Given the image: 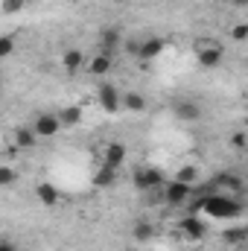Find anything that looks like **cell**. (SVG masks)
Here are the masks:
<instances>
[{
  "label": "cell",
  "instance_id": "cell-1",
  "mask_svg": "<svg viewBox=\"0 0 248 251\" xmlns=\"http://www.w3.org/2000/svg\"><path fill=\"white\" fill-rule=\"evenodd\" d=\"M196 210H198L201 216H207V219H237V216L243 213V201L207 190V196H198Z\"/></svg>",
  "mask_w": 248,
  "mask_h": 251
},
{
  "label": "cell",
  "instance_id": "cell-2",
  "mask_svg": "<svg viewBox=\"0 0 248 251\" xmlns=\"http://www.w3.org/2000/svg\"><path fill=\"white\" fill-rule=\"evenodd\" d=\"M193 56H196V62L204 64V67H216V64L222 62V56H225V47L213 35H198L193 41Z\"/></svg>",
  "mask_w": 248,
  "mask_h": 251
},
{
  "label": "cell",
  "instance_id": "cell-3",
  "mask_svg": "<svg viewBox=\"0 0 248 251\" xmlns=\"http://www.w3.org/2000/svg\"><path fill=\"white\" fill-rule=\"evenodd\" d=\"M210 193H219V196H231V199H243L246 196V181L237 176V173H219L213 181H210Z\"/></svg>",
  "mask_w": 248,
  "mask_h": 251
},
{
  "label": "cell",
  "instance_id": "cell-4",
  "mask_svg": "<svg viewBox=\"0 0 248 251\" xmlns=\"http://www.w3.org/2000/svg\"><path fill=\"white\" fill-rule=\"evenodd\" d=\"M97 102H99L108 114H114V111L123 108V94L117 91L114 82H99V85H97Z\"/></svg>",
  "mask_w": 248,
  "mask_h": 251
},
{
  "label": "cell",
  "instance_id": "cell-5",
  "mask_svg": "<svg viewBox=\"0 0 248 251\" xmlns=\"http://www.w3.org/2000/svg\"><path fill=\"white\" fill-rule=\"evenodd\" d=\"M193 193H196L193 184H184V181L170 178V181L164 184V201H167V204H173V207H178V204H187V201L193 199Z\"/></svg>",
  "mask_w": 248,
  "mask_h": 251
},
{
  "label": "cell",
  "instance_id": "cell-6",
  "mask_svg": "<svg viewBox=\"0 0 248 251\" xmlns=\"http://www.w3.org/2000/svg\"><path fill=\"white\" fill-rule=\"evenodd\" d=\"M131 181H134V187L137 190H158L164 187V173L158 170V167H140L134 176H131Z\"/></svg>",
  "mask_w": 248,
  "mask_h": 251
},
{
  "label": "cell",
  "instance_id": "cell-7",
  "mask_svg": "<svg viewBox=\"0 0 248 251\" xmlns=\"http://www.w3.org/2000/svg\"><path fill=\"white\" fill-rule=\"evenodd\" d=\"M29 126L35 128V134H38V137H56V134L64 128L62 120H59V114H50V111H41V114H38Z\"/></svg>",
  "mask_w": 248,
  "mask_h": 251
},
{
  "label": "cell",
  "instance_id": "cell-8",
  "mask_svg": "<svg viewBox=\"0 0 248 251\" xmlns=\"http://www.w3.org/2000/svg\"><path fill=\"white\" fill-rule=\"evenodd\" d=\"M99 164H108V167L120 170L125 164V146L123 143H105V146L99 149Z\"/></svg>",
  "mask_w": 248,
  "mask_h": 251
},
{
  "label": "cell",
  "instance_id": "cell-9",
  "mask_svg": "<svg viewBox=\"0 0 248 251\" xmlns=\"http://www.w3.org/2000/svg\"><path fill=\"white\" fill-rule=\"evenodd\" d=\"M181 234L187 237V243H198V240H204V234H207V225H204V219H201V216L190 213L184 222H181Z\"/></svg>",
  "mask_w": 248,
  "mask_h": 251
},
{
  "label": "cell",
  "instance_id": "cell-10",
  "mask_svg": "<svg viewBox=\"0 0 248 251\" xmlns=\"http://www.w3.org/2000/svg\"><path fill=\"white\" fill-rule=\"evenodd\" d=\"M164 47H167V41H164V38L149 35V38H143V41L137 44V56H140L143 62H152V59H158V56L164 53Z\"/></svg>",
  "mask_w": 248,
  "mask_h": 251
},
{
  "label": "cell",
  "instance_id": "cell-11",
  "mask_svg": "<svg viewBox=\"0 0 248 251\" xmlns=\"http://www.w3.org/2000/svg\"><path fill=\"white\" fill-rule=\"evenodd\" d=\"M12 140H15V149H32L35 140H38V134H35L32 126H18L12 131Z\"/></svg>",
  "mask_w": 248,
  "mask_h": 251
},
{
  "label": "cell",
  "instance_id": "cell-12",
  "mask_svg": "<svg viewBox=\"0 0 248 251\" xmlns=\"http://www.w3.org/2000/svg\"><path fill=\"white\" fill-rule=\"evenodd\" d=\"M175 117L181 120V123H196L198 117H201V108H198V102H193V100H184V102H175Z\"/></svg>",
  "mask_w": 248,
  "mask_h": 251
},
{
  "label": "cell",
  "instance_id": "cell-13",
  "mask_svg": "<svg viewBox=\"0 0 248 251\" xmlns=\"http://www.w3.org/2000/svg\"><path fill=\"white\" fill-rule=\"evenodd\" d=\"M117 181V170L108 167V164H99L97 173H94V187H111Z\"/></svg>",
  "mask_w": 248,
  "mask_h": 251
},
{
  "label": "cell",
  "instance_id": "cell-14",
  "mask_svg": "<svg viewBox=\"0 0 248 251\" xmlns=\"http://www.w3.org/2000/svg\"><path fill=\"white\" fill-rule=\"evenodd\" d=\"M111 53H97L91 62H88V70H91V76H105L108 70H111Z\"/></svg>",
  "mask_w": 248,
  "mask_h": 251
},
{
  "label": "cell",
  "instance_id": "cell-15",
  "mask_svg": "<svg viewBox=\"0 0 248 251\" xmlns=\"http://www.w3.org/2000/svg\"><path fill=\"white\" fill-rule=\"evenodd\" d=\"M59 120H62L64 128L79 126V123H82V108H79V105H64L62 111H59Z\"/></svg>",
  "mask_w": 248,
  "mask_h": 251
},
{
  "label": "cell",
  "instance_id": "cell-16",
  "mask_svg": "<svg viewBox=\"0 0 248 251\" xmlns=\"http://www.w3.org/2000/svg\"><path fill=\"white\" fill-rule=\"evenodd\" d=\"M82 62H85L82 50H67V53H64V59H62V64H64V70H67V73H76V70L82 67Z\"/></svg>",
  "mask_w": 248,
  "mask_h": 251
},
{
  "label": "cell",
  "instance_id": "cell-17",
  "mask_svg": "<svg viewBox=\"0 0 248 251\" xmlns=\"http://www.w3.org/2000/svg\"><path fill=\"white\" fill-rule=\"evenodd\" d=\"M38 201L41 204H56L59 201V190L53 184H38Z\"/></svg>",
  "mask_w": 248,
  "mask_h": 251
},
{
  "label": "cell",
  "instance_id": "cell-18",
  "mask_svg": "<svg viewBox=\"0 0 248 251\" xmlns=\"http://www.w3.org/2000/svg\"><path fill=\"white\" fill-rule=\"evenodd\" d=\"M173 178H175V181H184V184H193V187H196V181H198V173H196V167H178Z\"/></svg>",
  "mask_w": 248,
  "mask_h": 251
},
{
  "label": "cell",
  "instance_id": "cell-19",
  "mask_svg": "<svg viewBox=\"0 0 248 251\" xmlns=\"http://www.w3.org/2000/svg\"><path fill=\"white\" fill-rule=\"evenodd\" d=\"M123 105L128 111H143L146 108V100L140 94H123Z\"/></svg>",
  "mask_w": 248,
  "mask_h": 251
},
{
  "label": "cell",
  "instance_id": "cell-20",
  "mask_svg": "<svg viewBox=\"0 0 248 251\" xmlns=\"http://www.w3.org/2000/svg\"><path fill=\"white\" fill-rule=\"evenodd\" d=\"M225 243H234V246L246 243V228H231V231H225Z\"/></svg>",
  "mask_w": 248,
  "mask_h": 251
},
{
  "label": "cell",
  "instance_id": "cell-21",
  "mask_svg": "<svg viewBox=\"0 0 248 251\" xmlns=\"http://www.w3.org/2000/svg\"><path fill=\"white\" fill-rule=\"evenodd\" d=\"M12 50H15V38H12V35H3V38H0V56L9 59Z\"/></svg>",
  "mask_w": 248,
  "mask_h": 251
},
{
  "label": "cell",
  "instance_id": "cell-22",
  "mask_svg": "<svg viewBox=\"0 0 248 251\" xmlns=\"http://www.w3.org/2000/svg\"><path fill=\"white\" fill-rule=\"evenodd\" d=\"M231 38H234V41H246L248 38V24H234V26H231Z\"/></svg>",
  "mask_w": 248,
  "mask_h": 251
},
{
  "label": "cell",
  "instance_id": "cell-23",
  "mask_svg": "<svg viewBox=\"0 0 248 251\" xmlns=\"http://www.w3.org/2000/svg\"><path fill=\"white\" fill-rule=\"evenodd\" d=\"M0 3H3V12H6V15H15V12L24 6V0H0Z\"/></svg>",
  "mask_w": 248,
  "mask_h": 251
},
{
  "label": "cell",
  "instance_id": "cell-24",
  "mask_svg": "<svg viewBox=\"0 0 248 251\" xmlns=\"http://www.w3.org/2000/svg\"><path fill=\"white\" fill-rule=\"evenodd\" d=\"M134 237L143 243V240H149V237H152V228H149V225H137V228H134Z\"/></svg>",
  "mask_w": 248,
  "mask_h": 251
},
{
  "label": "cell",
  "instance_id": "cell-25",
  "mask_svg": "<svg viewBox=\"0 0 248 251\" xmlns=\"http://www.w3.org/2000/svg\"><path fill=\"white\" fill-rule=\"evenodd\" d=\"M12 178H15V173H12L9 167H3V170H0V184H12Z\"/></svg>",
  "mask_w": 248,
  "mask_h": 251
},
{
  "label": "cell",
  "instance_id": "cell-26",
  "mask_svg": "<svg viewBox=\"0 0 248 251\" xmlns=\"http://www.w3.org/2000/svg\"><path fill=\"white\" fill-rule=\"evenodd\" d=\"M0 251H15V243H9V240H3V243H0Z\"/></svg>",
  "mask_w": 248,
  "mask_h": 251
},
{
  "label": "cell",
  "instance_id": "cell-27",
  "mask_svg": "<svg viewBox=\"0 0 248 251\" xmlns=\"http://www.w3.org/2000/svg\"><path fill=\"white\" fill-rule=\"evenodd\" d=\"M219 3H231V6H237V0H219Z\"/></svg>",
  "mask_w": 248,
  "mask_h": 251
},
{
  "label": "cell",
  "instance_id": "cell-28",
  "mask_svg": "<svg viewBox=\"0 0 248 251\" xmlns=\"http://www.w3.org/2000/svg\"><path fill=\"white\" fill-rule=\"evenodd\" d=\"M246 243H248V225H246Z\"/></svg>",
  "mask_w": 248,
  "mask_h": 251
},
{
  "label": "cell",
  "instance_id": "cell-29",
  "mask_svg": "<svg viewBox=\"0 0 248 251\" xmlns=\"http://www.w3.org/2000/svg\"><path fill=\"white\" fill-rule=\"evenodd\" d=\"M73 3H76V0H73Z\"/></svg>",
  "mask_w": 248,
  "mask_h": 251
}]
</instances>
